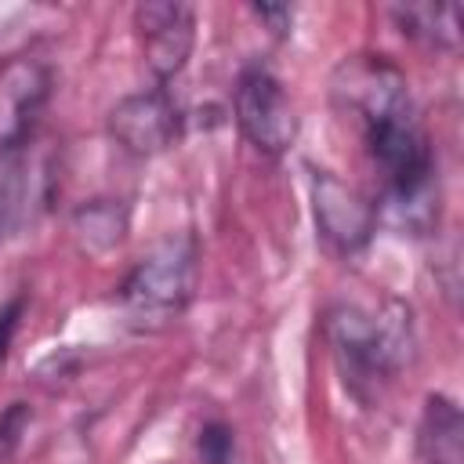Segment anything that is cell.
Listing matches in <instances>:
<instances>
[{"label": "cell", "instance_id": "obj_11", "mask_svg": "<svg viewBox=\"0 0 464 464\" xmlns=\"http://www.w3.org/2000/svg\"><path fill=\"white\" fill-rule=\"evenodd\" d=\"M127 225H130V214H127L123 199H91V203H80L72 210L69 232L83 254L102 257L123 243Z\"/></svg>", "mask_w": 464, "mask_h": 464}, {"label": "cell", "instance_id": "obj_10", "mask_svg": "<svg viewBox=\"0 0 464 464\" xmlns=\"http://www.w3.org/2000/svg\"><path fill=\"white\" fill-rule=\"evenodd\" d=\"M417 450L424 464H460L464 457V417L450 395H428L417 424Z\"/></svg>", "mask_w": 464, "mask_h": 464}, {"label": "cell", "instance_id": "obj_4", "mask_svg": "<svg viewBox=\"0 0 464 464\" xmlns=\"http://www.w3.org/2000/svg\"><path fill=\"white\" fill-rule=\"evenodd\" d=\"M232 112L243 130V138L265 152V156H283L297 141V109L279 83V76L265 65H246L236 80L232 94Z\"/></svg>", "mask_w": 464, "mask_h": 464}, {"label": "cell", "instance_id": "obj_12", "mask_svg": "<svg viewBox=\"0 0 464 464\" xmlns=\"http://www.w3.org/2000/svg\"><path fill=\"white\" fill-rule=\"evenodd\" d=\"M395 25L402 36L435 47V51H457L460 47V7L457 4H399L392 7Z\"/></svg>", "mask_w": 464, "mask_h": 464}, {"label": "cell", "instance_id": "obj_6", "mask_svg": "<svg viewBox=\"0 0 464 464\" xmlns=\"http://www.w3.org/2000/svg\"><path fill=\"white\" fill-rule=\"evenodd\" d=\"M312 218L326 246L337 254L362 250L377 232V207L330 170H312Z\"/></svg>", "mask_w": 464, "mask_h": 464}, {"label": "cell", "instance_id": "obj_9", "mask_svg": "<svg viewBox=\"0 0 464 464\" xmlns=\"http://www.w3.org/2000/svg\"><path fill=\"white\" fill-rule=\"evenodd\" d=\"M47 178L51 174H44V163L33 156L29 141L0 145V243L33 225L47 199Z\"/></svg>", "mask_w": 464, "mask_h": 464}, {"label": "cell", "instance_id": "obj_1", "mask_svg": "<svg viewBox=\"0 0 464 464\" xmlns=\"http://www.w3.org/2000/svg\"><path fill=\"white\" fill-rule=\"evenodd\" d=\"M326 344L337 359V370L352 384V392L370 395L384 381H392L413 359V319L402 301H384L373 308L359 304H330L323 319Z\"/></svg>", "mask_w": 464, "mask_h": 464}, {"label": "cell", "instance_id": "obj_3", "mask_svg": "<svg viewBox=\"0 0 464 464\" xmlns=\"http://www.w3.org/2000/svg\"><path fill=\"white\" fill-rule=\"evenodd\" d=\"M330 98L362 130L413 112L406 72L384 54H348L330 76Z\"/></svg>", "mask_w": 464, "mask_h": 464}, {"label": "cell", "instance_id": "obj_13", "mask_svg": "<svg viewBox=\"0 0 464 464\" xmlns=\"http://www.w3.org/2000/svg\"><path fill=\"white\" fill-rule=\"evenodd\" d=\"M232 453H236L232 428L221 424V420L203 424V431H199V457H203V464H232Z\"/></svg>", "mask_w": 464, "mask_h": 464}, {"label": "cell", "instance_id": "obj_14", "mask_svg": "<svg viewBox=\"0 0 464 464\" xmlns=\"http://www.w3.org/2000/svg\"><path fill=\"white\" fill-rule=\"evenodd\" d=\"M254 14L276 33V36H286L290 33V25H294V11L286 7V4H257L254 7Z\"/></svg>", "mask_w": 464, "mask_h": 464}, {"label": "cell", "instance_id": "obj_8", "mask_svg": "<svg viewBox=\"0 0 464 464\" xmlns=\"http://www.w3.org/2000/svg\"><path fill=\"white\" fill-rule=\"evenodd\" d=\"M51 98V69L36 54L0 62V145H22Z\"/></svg>", "mask_w": 464, "mask_h": 464}, {"label": "cell", "instance_id": "obj_15", "mask_svg": "<svg viewBox=\"0 0 464 464\" xmlns=\"http://www.w3.org/2000/svg\"><path fill=\"white\" fill-rule=\"evenodd\" d=\"M18 312H22V301H14V304L0 315V355L7 352V341H11V330H14V323H18Z\"/></svg>", "mask_w": 464, "mask_h": 464}, {"label": "cell", "instance_id": "obj_7", "mask_svg": "<svg viewBox=\"0 0 464 464\" xmlns=\"http://www.w3.org/2000/svg\"><path fill=\"white\" fill-rule=\"evenodd\" d=\"M134 29L141 54L160 87H167L188 62L196 44V11L174 0H149L134 7Z\"/></svg>", "mask_w": 464, "mask_h": 464}, {"label": "cell", "instance_id": "obj_2", "mask_svg": "<svg viewBox=\"0 0 464 464\" xmlns=\"http://www.w3.org/2000/svg\"><path fill=\"white\" fill-rule=\"evenodd\" d=\"M196 239L170 236L152 246L123 279V312L134 326H163L185 312L196 290Z\"/></svg>", "mask_w": 464, "mask_h": 464}, {"label": "cell", "instance_id": "obj_5", "mask_svg": "<svg viewBox=\"0 0 464 464\" xmlns=\"http://www.w3.org/2000/svg\"><path fill=\"white\" fill-rule=\"evenodd\" d=\"M109 138L130 156H160L181 138V112L167 87H149L120 98L105 120Z\"/></svg>", "mask_w": 464, "mask_h": 464}]
</instances>
